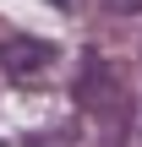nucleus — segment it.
I'll return each instance as SVG.
<instances>
[{
  "instance_id": "f257e3e1",
  "label": "nucleus",
  "mask_w": 142,
  "mask_h": 147,
  "mask_svg": "<svg viewBox=\"0 0 142 147\" xmlns=\"http://www.w3.org/2000/svg\"><path fill=\"white\" fill-rule=\"evenodd\" d=\"M77 104L88 109V115H104V120H126V93H120V82H115V71L104 65V60H88V71L77 76Z\"/></svg>"
},
{
  "instance_id": "f03ea898",
  "label": "nucleus",
  "mask_w": 142,
  "mask_h": 147,
  "mask_svg": "<svg viewBox=\"0 0 142 147\" xmlns=\"http://www.w3.org/2000/svg\"><path fill=\"white\" fill-rule=\"evenodd\" d=\"M0 65H5V76L33 82V76H44L55 65V44H44V38H5L0 44Z\"/></svg>"
},
{
  "instance_id": "7ed1b4c3",
  "label": "nucleus",
  "mask_w": 142,
  "mask_h": 147,
  "mask_svg": "<svg viewBox=\"0 0 142 147\" xmlns=\"http://www.w3.org/2000/svg\"><path fill=\"white\" fill-rule=\"evenodd\" d=\"M109 11H120V16H131V11H142V0H104Z\"/></svg>"
}]
</instances>
